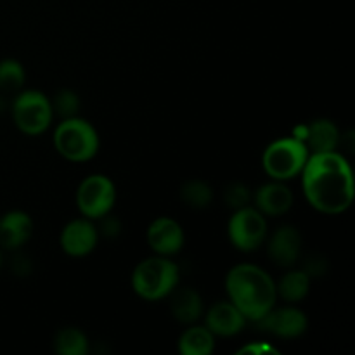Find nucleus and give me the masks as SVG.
<instances>
[{"label":"nucleus","instance_id":"6e6552de","mask_svg":"<svg viewBox=\"0 0 355 355\" xmlns=\"http://www.w3.org/2000/svg\"><path fill=\"white\" fill-rule=\"evenodd\" d=\"M227 232L234 248L255 252L267 238V220L257 208H239L229 220Z\"/></svg>","mask_w":355,"mask_h":355},{"label":"nucleus","instance_id":"5701e85b","mask_svg":"<svg viewBox=\"0 0 355 355\" xmlns=\"http://www.w3.org/2000/svg\"><path fill=\"white\" fill-rule=\"evenodd\" d=\"M52 111L59 114V116L64 120V118L76 116L80 110V97L75 90L62 89L55 94L54 101H52Z\"/></svg>","mask_w":355,"mask_h":355},{"label":"nucleus","instance_id":"412c9836","mask_svg":"<svg viewBox=\"0 0 355 355\" xmlns=\"http://www.w3.org/2000/svg\"><path fill=\"white\" fill-rule=\"evenodd\" d=\"M180 198L187 207L201 210V208L210 207V203L214 201V191H211L210 184L205 180H189L180 187Z\"/></svg>","mask_w":355,"mask_h":355},{"label":"nucleus","instance_id":"20e7f679","mask_svg":"<svg viewBox=\"0 0 355 355\" xmlns=\"http://www.w3.org/2000/svg\"><path fill=\"white\" fill-rule=\"evenodd\" d=\"M54 146L59 155L68 162L83 163L97 155L99 135L83 118H64L54 132Z\"/></svg>","mask_w":355,"mask_h":355},{"label":"nucleus","instance_id":"f03ea898","mask_svg":"<svg viewBox=\"0 0 355 355\" xmlns=\"http://www.w3.org/2000/svg\"><path fill=\"white\" fill-rule=\"evenodd\" d=\"M225 290L231 304L236 305L245 319L253 322L272 311L277 298L272 277L253 263H239L232 267L225 277Z\"/></svg>","mask_w":355,"mask_h":355},{"label":"nucleus","instance_id":"f257e3e1","mask_svg":"<svg viewBox=\"0 0 355 355\" xmlns=\"http://www.w3.org/2000/svg\"><path fill=\"white\" fill-rule=\"evenodd\" d=\"M302 182L307 201L322 214H342L354 201L352 168L345 156L336 151L309 155Z\"/></svg>","mask_w":355,"mask_h":355},{"label":"nucleus","instance_id":"dca6fc26","mask_svg":"<svg viewBox=\"0 0 355 355\" xmlns=\"http://www.w3.org/2000/svg\"><path fill=\"white\" fill-rule=\"evenodd\" d=\"M172 302H170V309H172L173 318L182 324H193L198 319L203 315V300H201L200 293L193 288H180V290H173Z\"/></svg>","mask_w":355,"mask_h":355},{"label":"nucleus","instance_id":"9d476101","mask_svg":"<svg viewBox=\"0 0 355 355\" xmlns=\"http://www.w3.org/2000/svg\"><path fill=\"white\" fill-rule=\"evenodd\" d=\"M99 241V231L90 218H76L64 225L61 232V248L71 257H85L96 248Z\"/></svg>","mask_w":355,"mask_h":355},{"label":"nucleus","instance_id":"9b49d317","mask_svg":"<svg viewBox=\"0 0 355 355\" xmlns=\"http://www.w3.org/2000/svg\"><path fill=\"white\" fill-rule=\"evenodd\" d=\"M184 231L179 222L170 217H158L148 229V245L158 255H175L184 246Z\"/></svg>","mask_w":355,"mask_h":355},{"label":"nucleus","instance_id":"0eeeda50","mask_svg":"<svg viewBox=\"0 0 355 355\" xmlns=\"http://www.w3.org/2000/svg\"><path fill=\"white\" fill-rule=\"evenodd\" d=\"M116 200V189L106 175H89L82 180L76 191V205L87 218H101L111 211Z\"/></svg>","mask_w":355,"mask_h":355},{"label":"nucleus","instance_id":"6ab92c4d","mask_svg":"<svg viewBox=\"0 0 355 355\" xmlns=\"http://www.w3.org/2000/svg\"><path fill=\"white\" fill-rule=\"evenodd\" d=\"M277 295L290 304H297L307 297L311 290V277L304 270H291L281 277V283L276 284Z\"/></svg>","mask_w":355,"mask_h":355},{"label":"nucleus","instance_id":"2eb2a0df","mask_svg":"<svg viewBox=\"0 0 355 355\" xmlns=\"http://www.w3.org/2000/svg\"><path fill=\"white\" fill-rule=\"evenodd\" d=\"M245 315L231 302H220L214 305L207 314V328L214 335L234 336L245 328Z\"/></svg>","mask_w":355,"mask_h":355},{"label":"nucleus","instance_id":"bb28decb","mask_svg":"<svg viewBox=\"0 0 355 355\" xmlns=\"http://www.w3.org/2000/svg\"><path fill=\"white\" fill-rule=\"evenodd\" d=\"M238 354H255V355H262V354H277V350L274 349L272 345L269 343L262 342V343H250V345L243 347Z\"/></svg>","mask_w":355,"mask_h":355},{"label":"nucleus","instance_id":"aec40b11","mask_svg":"<svg viewBox=\"0 0 355 355\" xmlns=\"http://www.w3.org/2000/svg\"><path fill=\"white\" fill-rule=\"evenodd\" d=\"M54 349L61 355H85L89 340L78 328H62L54 336Z\"/></svg>","mask_w":355,"mask_h":355},{"label":"nucleus","instance_id":"7ed1b4c3","mask_svg":"<svg viewBox=\"0 0 355 355\" xmlns=\"http://www.w3.org/2000/svg\"><path fill=\"white\" fill-rule=\"evenodd\" d=\"M179 284V267L166 257H151L139 263L132 274V288L148 302L168 297Z\"/></svg>","mask_w":355,"mask_h":355},{"label":"nucleus","instance_id":"c85d7f7f","mask_svg":"<svg viewBox=\"0 0 355 355\" xmlns=\"http://www.w3.org/2000/svg\"><path fill=\"white\" fill-rule=\"evenodd\" d=\"M0 267H2V255H0Z\"/></svg>","mask_w":355,"mask_h":355},{"label":"nucleus","instance_id":"f8f14e48","mask_svg":"<svg viewBox=\"0 0 355 355\" xmlns=\"http://www.w3.org/2000/svg\"><path fill=\"white\" fill-rule=\"evenodd\" d=\"M302 248V236L291 225H283L272 234L267 243V253L270 260L279 267H291L297 263Z\"/></svg>","mask_w":355,"mask_h":355},{"label":"nucleus","instance_id":"f3484780","mask_svg":"<svg viewBox=\"0 0 355 355\" xmlns=\"http://www.w3.org/2000/svg\"><path fill=\"white\" fill-rule=\"evenodd\" d=\"M340 144L338 127L331 120H314L307 125V137L305 146L312 153H328L336 151V146Z\"/></svg>","mask_w":355,"mask_h":355},{"label":"nucleus","instance_id":"cd10ccee","mask_svg":"<svg viewBox=\"0 0 355 355\" xmlns=\"http://www.w3.org/2000/svg\"><path fill=\"white\" fill-rule=\"evenodd\" d=\"M12 269L17 276H26V274L31 270V263L30 260H28V257L17 255L12 262Z\"/></svg>","mask_w":355,"mask_h":355},{"label":"nucleus","instance_id":"b1692460","mask_svg":"<svg viewBox=\"0 0 355 355\" xmlns=\"http://www.w3.org/2000/svg\"><path fill=\"white\" fill-rule=\"evenodd\" d=\"M224 200L229 208L239 210V208L248 207L250 201H252V193H250L248 186H245V184L241 182H234L225 189Z\"/></svg>","mask_w":355,"mask_h":355},{"label":"nucleus","instance_id":"a211bd4d","mask_svg":"<svg viewBox=\"0 0 355 355\" xmlns=\"http://www.w3.org/2000/svg\"><path fill=\"white\" fill-rule=\"evenodd\" d=\"M215 349V335L207 326H193L182 333L179 350L184 355H210Z\"/></svg>","mask_w":355,"mask_h":355},{"label":"nucleus","instance_id":"a878e982","mask_svg":"<svg viewBox=\"0 0 355 355\" xmlns=\"http://www.w3.org/2000/svg\"><path fill=\"white\" fill-rule=\"evenodd\" d=\"M101 232H103L106 238H116L118 234H120L121 231V224L118 222V218L111 217L110 214L104 215V217H101Z\"/></svg>","mask_w":355,"mask_h":355},{"label":"nucleus","instance_id":"39448f33","mask_svg":"<svg viewBox=\"0 0 355 355\" xmlns=\"http://www.w3.org/2000/svg\"><path fill=\"white\" fill-rule=\"evenodd\" d=\"M309 148L305 142L295 137L277 139L272 144L267 146L262 156V165L267 175L274 180H290L302 173L305 163H307Z\"/></svg>","mask_w":355,"mask_h":355},{"label":"nucleus","instance_id":"393cba45","mask_svg":"<svg viewBox=\"0 0 355 355\" xmlns=\"http://www.w3.org/2000/svg\"><path fill=\"white\" fill-rule=\"evenodd\" d=\"M302 270H304L309 277H319L322 276V274H326V270H328V262H326L324 257L311 255L305 260V266Z\"/></svg>","mask_w":355,"mask_h":355},{"label":"nucleus","instance_id":"423d86ee","mask_svg":"<svg viewBox=\"0 0 355 355\" xmlns=\"http://www.w3.org/2000/svg\"><path fill=\"white\" fill-rule=\"evenodd\" d=\"M52 104L40 90H24L12 103V118L16 127L26 135H40L51 127Z\"/></svg>","mask_w":355,"mask_h":355},{"label":"nucleus","instance_id":"ddd939ff","mask_svg":"<svg viewBox=\"0 0 355 355\" xmlns=\"http://www.w3.org/2000/svg\"><path fill=\"white\" fill-rule=\"evenodd\" d=\"M252 200L255 201L257 210L269 217H281L293 207V193L281 180L260 186Z\"/></svg>","mask_w":355,"mask_h":355},{"label":"nucleus","instance_id":"4468645a","mask_svg":"<svg viewBox=\"0 0 355 355\" xmlns=\"http://www.w3.org/2000/svg\"><path fill=\"white\" fill-rule=\"evenodd\" d=\"M33 232V220L19 210L9 211L0 218V245L6 250H19Z\"/></svg>","mask_w":355,"mask_h":355},{"label":"nucleus","instance_id":"1a4fd4ad","mask_svg":"<svg viewBox=\"0 0 355 355\" xmlns=\"http://www.w3.org/2000/svg\"><path fill=\"white\" fill-rule=\"evenodd\" d=\"M260 331L274 333L281 338H297L307 331V318L302 311L295 307L279 309V311H269L263 318L255 321Z\"/></svg>","mask_w":355,"mask_h":355},{"label":"nucleus","instance_id":"4be33fe9","mask_svg":"<svg viewBox=\"0 0 355 355\" xmlns=\"http://www.w3.org/2000/svg\"><path fill=\"white\" fill-rule=\"evenodd\" d=\"M26 71L23 64L16 59H2L0 61V90L2 92H16L23 87Z\"/></svg>","mask_w":355,"mask_h":355}]
</instances>
